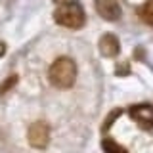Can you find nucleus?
Returning a JSON list of instances; mask_svg holds the SVG:
<instances>
[{"instance_id": "1", "label": "nucleus", "mask_w": 153, "mask_h": 153, "mask_svg": "<svg viewBox=\"0 0 153 153\" xmlns=\"http://www.w3.org/2000/svg\"><path fill=\"white\" fill-rule=\"evenodd\" d=\"M48 79L56 88H71L76 80V63L71 57H57L48 69Z\"/></svg>"}, {"instance_id": "2", "label": "nucleus", "mask_w": 153, "mask_h": 153, "mask_svg": "<svg viewBox=\"0 0 153 153\" xmlns=\"http://www.w3.org/2000/svg\"><path fill=\"white\" fill-rule=\"evenodd\" d=\"M54 19L57 25L65 27V29H80L86 21V16H84V10L79 2H61L57 4L56 12H54Z\"/></svg>"}, {"instance_id": "3", "label": "nucleus", "mask_w": 153, "mask_h": 153, "mask_svg": "<svg viewBox=\"0 0 153 153\" xmlns=\"http://www.w3.org/2000/svg\"><path fill=\"white\" fill-rule=\"evenodd\" d=\"M27 140L33 147L36 149H44V147L50 143V126L44 121H36L29 126L27 130Z\"/></svg>"}, {"instance_id": "4", "label": "nucleus", "mask_w": 153, "mask_h": 153, "mask_svg": "<svg viewBox=\"0 0 153 153\" xmlns=\"http://www.w3.org/2000/svg\"><path fill=\"white\" fill-rule=\"evenodd\" d=\"M128 115L132 121L143 130H151L153 128V105L151 103H138L128 109Z\"/></svg>"}, {"instance_id": "5", "label": "nucleus", "mask_w": 153, "mask_h": 153, "mask_svg": "<svg viewBox=\"0 0 153 153\" xmlns=\"http://www.w3.org/2000/svg\"><path fill=\"white\" fill-rule=\"evenodd\" d=\"M96 10L107 21H117L121 17V6L117 0H96Z\"/></svg>"}, {"instance_id": "6", "label": "nucleus", "mask_w": 153, "mask_h": 153, "mask_svg": "<svg viewBox=\"0 0 153 153\" xmlns=\"http://www.w3.org/2000/svg\"><path fill=\"white\" fill-rule=\"evenodd\" d=\"M119 50H121V44H119V38L115 35L107 33V35H103L102 38H100V52H102V56L115 57L119 54Z\"/></svg>"}, {"instance_id": "7", "label": "nucleus", "mask_w": 153, "mask_h": 153, "mask_svg": "<svg viewBox=\"0 0 153 153\" xmlns=\"http://www.w3.org/2000/svg\"><path fill=\"white\" fill-rule=\"evenodd\" d=\"M102 146H103V151H105V153H128L123 146H119V143L113 142L111 138H103Z\"/></svg>"}, {"instance_id": "8", "label": "nucleus", "mask_w": 153, "mask_h": 153, "mask_svg": "<svg viewBox=\"0 0 153 153\" xmlns=\"http://www.w3.org/2000/svg\"><path fill=\"white\" fill-rule=\"evenodd\" d=\"M17 84V75H10V79L6 80V82H4L2 86H0V96L2 94H6L10 88H12V86H16Z\"/></svg>"}, {"instance_id": "9", "label": "nucleus", "mask_w": 153, "mask_h": 153, "mask_svg": "<svg viewBox=\"0 0 153 153\" xmlns=\"http://www.w3.org/2000/svg\"><path fill=\"white\" fill-rule=\"evenodd\" d=\"M142 16H143V19H146V21L149 23V25H153V4H149V6L143 8Z\"/></svg>"}, {"instance_id": "10", "label": "nucleus", "mask_w": 153, "mask_h": 153, "mask_svg": "<svg viewBox=\"0 0 153 153\" xmlns=\"http://www.w3.org/2000/svg\"><path fill=\"white\" fill-rule=\"evenodd\" d=\"M4 54V44H0V56Z\"/></svg>"}, {"instance_id": "11", "label": "nucleus", "mask_w": 153, "mask_h": 153, "mask_svg": "<svg viewBox=\"0 0 153 153\" xmlns=\"http://www.w3.org/2000/svg\"><path fill=\"white\" fill-rule=\"evenodd\" d=\"M56 4H61V2H67V0H54Z\"/></svg>"}]
</instances>
